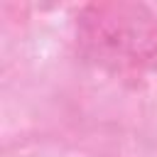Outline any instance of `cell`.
Masks as SVG:
<instances>
[{"mask_svg": "<svg viewBox=\"0 0 157 157\" xmlns=\"http://www.w3.org/2000/svg\"><path fill=\"white\" fill-rule=\"evenodd\" d=\"M76 44L93 66L137 74L157 59V15L130 0L91 2L78 12Z\"/></svg>", "mask_w": 157, "mask_h": 157, "instance_id": "cell-1", "label": "cell"}]
</instances>
